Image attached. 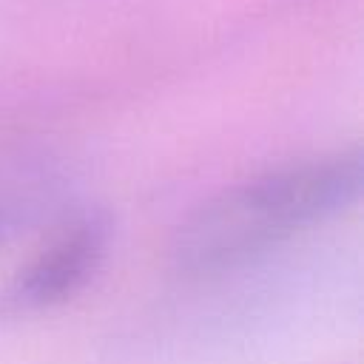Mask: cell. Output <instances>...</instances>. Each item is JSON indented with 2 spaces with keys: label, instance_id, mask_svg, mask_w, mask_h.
I'll return each instance as SVG.
<instances>
[{
  "label": "cell",
  "instance_id": "1",
  "mask_svg": "<svg viewBox=\"0 0 364 364\" xmlns=\"http://www.w3.org/2000/svg\"><path fill=\"white\" fill-rule=\"evenodd\" d=\"M364 182L361 151L301 159L239 182L199 205L173 236V262L191 276L228 273L347 210Z\"/></svg>",
  "mask_w": 364,
  "mask_h": 364
},
{
  "label": "cell",
  "instance_id": "2",
  "mask_svg": "<svg viewBox=\"0 0 364 364\" xmlns=\"http://www.w3.org/2000/svg\"><path fill=\"white\" fill-rule=\"evenodd\" d=\"M111 242V222L102 210L65 216L37 253L14 273L6 301L17 310L54 307L80 293L100 270Z\"/></svg>",
  "mask_w": 364,
  "mask_h": 364
},
{
  "label": "cell",
  "instance_id": "3",
  "mask_svg": "<svg viewBox=\"0 0 364 364\" xmlns=\"http://www.w3.org/2000/svg\"><path fill=\"white\" fill-rule=\"evenodd\" d=\"M54 196V173L28 156L0 159V245L37 219Z\"/></svg>",
  "mask_w": 364,
  "mask_h": 364
}]
</instances>
